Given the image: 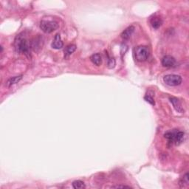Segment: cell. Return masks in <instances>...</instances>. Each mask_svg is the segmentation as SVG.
<instances>
[{"label": "cell", "instance_id": "obj_1", "mask_svg": "<svg viewBox=\"0 0 189 189\" xmlns=\"http://www.w3.org/2000/svg\"><path fill=\"white\" fill-rule=\"evenodd\" d=\"M15 50L18 53H22L26 56L30 57V46L28 41L22 34H19L16 36L14 42Z\"/></svg>", "mask_w": 189, "mask_h": 189}, {"label": "cell", "instance_id": "obj_2", "mask_svg": "<svg viewBox=\"0 0 189 189\" xmlns=\"http://www.w3.org/2000/svg\"><path fill=\"white\" fill-rule=\"evenodd\" d=\"M184 132L180 131H172V132H168L164 134L165 138L169 141L170 143H174L175 145L181 144L184 140Z\"/></svg>", "mask_w": 189, "mask_h": 189}, {"label": "cell", "instance_id": "obj_3", "mask_svg": "<svg viewBox=\"0 0 189 189\" xmlns=\"http://www.w3.org/2000/svg\"><path fill=\"white\" fill-rule=\"evenodd\" d=\"M40 28L44 33H51L59 28V24L55 21L42 20L40 22Z\"/></svg>", "mask_w": 189, "mask_h": 189}, {"label": "cell", "instance_id": "obj_4", "mask_svg": "<svg viewBox=\"0 0 189 189\" xmlns=\"http://www.w3.org/2000/svg\"><path fill=\"white\" fill-rule=\"evenodd\" d=\"M134 55L138 62H145L149 57V50L146 46H139L135 49Z\"/></svg>", "mask_w": 189, "mask_h": 189}, {"label": "cell", "instance_id": "obj_5", "mask_svg": "<svg viewBox=\"0 0 189 189\" xmlns=\"http://www.w3.org/2000/svg\"><path fill=\"white\" fill-rule=\"evenodd\" d=\"M163 81L166 84L171 86V87H176V86L181 84L183 79H182V77L179 75L169 74L163 77Z\"/></svg>", "mask_w": 189, "mask_h": 189}, {"label": "cell", "instance_id": "obj_6", "mask_svg": "<svg viewBox=\"0 0 189 189\" xmlns=\"http://www.w3.org/2000/svg\"><path fill=\"white\" fill-rule=\"evenodd\" d=\"M162 65L165 67H173L176 64V60L174 57L171 56V55H166L162 59L161 61Z\"/></svg>", "mask_w": 189, "mask_h": 189}, {"label": "cell", "instance_id": "obj_7", "mask_svg": "<svg viewBox=\"0 0 189 189\" xmlns=\"http://www.w3.org/2000/svg\"><path fill=\"white\" fill-rule=\"evenodd\" d=\"M52 47L53 49H55V50H59V49H62L63 47H64V43H63L62 38H61V36L59 34H56L54 37L53 41H52Z\"/></svg>", "mask_w": 189, "mask_h": 189}, {"label": "cell", "instance_id": "obj_8", "mask_svg": "<svg viewBox=\"0 0 189 189\" xmlns=\"http://www.w3.org/2000/svg\"><path fill=\"white\" fill-rule=\"evenodd\" d=\"M169 100H170V102L172 104L173 106H174V108L177 112H178L180 113H182L184 112V109H183V106H182L181 102H180L179 99L177 98L172 97L170 98Z\"/></svg>", "mask_w": 189, "mask_h": 189}, {"label": "cell", "instance_id": "obj_9", "mask_svg": "<svg viewBox=\"0 0 189 189\" xmlns=\"http://www.w3.org/2000/svg\"><path fill=\"white\" fill-rule=\"evenodd\" d=\"M134 31V26L131 25L129 27H128L127 29L124 30V31L121 33V37L124 40L129 39L131 37V36L132 35V33Z\"/></svg>", "mask_w": 189, "mask_h": 189}, {"label": "cell", "instance_id": "obj_10", "mask_svg": "<svg viewBox=\"0 0 189 189\" xmlns=\"http://www.w3.org/2000/svg\"><path fill=\"white\" fill-rule=\"evenodd\" d=\"M90 60L96 66H100L102 64V57L100 53H94L91 55Z\"/></svg>", "mask_w": 189, "mask_h": 189}, {"label": "cell", "instance_id": "obj_11", "mask_svg": "<svg viewBox=\"0 0 189 189\" xmlns=\"http://www.w3.org/2000/svg\"><path fill=\"white\" fill-rule=\"evenodd\" d=\"M22 76H17L12 77V78H10L9 79L7 80L5 85H6V87H11V86L19 83V82L22 80Z\"/></svg>", "mask_w": 189, "mask_h": 189}, {"label": "cell", "instance_id": "obj_12", "mask_svg": "<svg viewBox=\"0 0 189 189\" xmlns=\"http://www.w3.org/2000/svg\"><path fill=\"white\" fill-rule=\"evenodd\" d=\"M162 24V21L160 17H153L151 19V24L152 27L155 29H158L160 28Z\"/></svg>", "mask_w": 189, "mask_h": 189}, {"label": "cell", "instance_id": "obj_13", "mask_svg": "<svg viewBox=\"0 0 189 189\" xmlns=\"http://www.w3.org/2000/svg\"><path fill=\"white\" fill-rule=\"evenodd\" d=\"M76 46L75 45H70L66 47L65 50H64V58H68L71 54L76 51Z\"/></svg>", "mask_w": 189, "mask_h": 189}, {"label": "cell", "instance_id": "obj_14", "mask_svg": "<svg viewBox=\"0 0 189 189\" xmlns=\"http://www.w3.org/2000/svg\"><path fill=\"white\" fill-rule=\"evenodd\" d=\"M179 185L181 188H186L189 185V181H188V174L186 173L183 177L181 178V180H180Z\"/></svg>", "mask_w": 189, "mask_h": 189}, {"label": "cell", "instance_id": "obj_15", "mask_svg": "<svg viewBox=\"0 0 189 189\" xmlns=\"http://www.w3.org/2000/svg\"><path fill=\"white\" fill-rule=\"evenodd\" d=\"M41 45L42 46L41 38H35L32 41V43H31V48H33L34 51H36L37 48H41Z\"/></svg>", "mask_w": 189, "mask_h": 189}, {"label": "cell", "instance_id": "obj_16", "mask_svg": "<svg viewBox=\"0 0 189 189\" xmlns=\"http://www.w3.org/2000/svg\"><path fill=\"white\" fill-rule=\"evenodd\" d=\"M73 187L75 189H83L86 188V185L81 180H76L73 183Z\"/></svg>", "mask_w": 189, "mask_h": 189}, {"label": "cell", "instance_id": "obj_17", "mask_svg": "<svg viewBox=\"0 0 189 189\" xmlns=\"http://www.w3.org/2000/svg\"><path fill=\"white\" fill-rule=\"evenodd\" d=\"M108 67L110 69H112L115 66V60L113 58H110L108 56Z\"/></svg>", "mask_w": 189, "mask_h": 189}, {"label": "cell", "instance_id": "obj_18", "mask_svg": "<svg viewBox=\"0 0 189 189\" xmlns=\"http://www.w3.org/2000/svg\"><path fill=\"white\" fill-rule=\"evenodd\" d=\"M144 99L146 100L147 102H148L152 105H155V101H154V98L152 97V96H150L149 94H146V95L144 97Z\"/></svg>", "mask_w": 189, "mask_h": 189}, {"label": "cell", "instance_id": "obj_19", "mask_svg": "<svg viewBox=\"0 0 189 189\" xmlns=\"http://www.w3.org/2000/svg\"><path fill=\"white\" fill-rule=\"evenodd\" d=\"M112 188H130V186H127V185H115V186H112Z\"/></svg>", "mask_w": 189, "mask_h": 189}]
</instances>
